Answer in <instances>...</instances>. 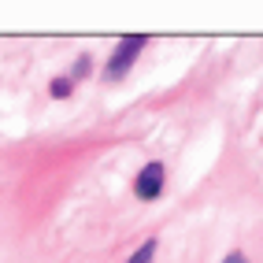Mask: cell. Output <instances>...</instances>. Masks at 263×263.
Listing matches in <instances>:
<instances>
[{"label": "cell", "mask_w": 263, "mask_h": 263, "mask_svg": "<svg viewBox=\"0 0 263 263\" xmlns=\"http://www.w3.org/2000/svg\"><path fill=\"white\" fill-rule=\"evenodd\" d=\"M148 37H126V41H119V48L111 52V63H108V82H119L122 74L134 67V60L145 52Z\"/></svg>", "instance_id": "6da1fadb"}, {"label": "cell", "mask_w": 263, "mask_h": 263, "mask_svg": "<svg viewBox=\"0 0 263 263\" xmlns=\"http://www.w3.org/2000/svg\"><path fill=\"white\" fill-rule=\"evenodd\" d=\"M134 193L137 200H156L163 193V163H148L141 174L134 178Z\"/></svg>", "instance_id": "7a4b0ae2"}, {"label": "cell", "mask_w": 263, "mask_h": 263, "mask_svg": "<svg viewBox=\"0 0 263 263\" xmlns=\"http://www.w3.org/2000/svg\"><path fill=\"white\" fill-rule=\"evenodd\" d=\"M71 89H74V82H71V78H52V85H48V93L56 97V100H63Z\"/></svg>", "instance_id": "3957f363"}, {"label": "cell", "mask_w": 263, "mask_h": 263, "mask_svg": "<svg viewBox=\"0 0 263 263\" xmlns=\"http://www.w3.org/2000/svg\"><path fill=\"white\" fill-rule=\"evenodd\" d=\"M152 256H156V241H145L141 249H137V252L126 259V263H152Z\"/></svg>", "instance_id": "277c9868"}, {"label": "cell", "mask_w": 263, "mask_h": 263, "mask_svg": "<svg viewBox=\"0 0 263 263\" xmlns=\"http://www.w3.org/2000/svg\"><path fill=\"white\" fill-rule=\"evenodd\" d=\"M89 74V56H82L78 63H74V71H71V82H78V78H85Z\"/></svg>", "instance_id": "5b68a950"}, {"label": "cell", "mask_w": 263, "mask_h": 263, "mask_svg": "<svg viewBox=\"0 0 263 263\" xmlns=\"http://www.w3.org/2000/svg\"><path fill=\"white\" fill-rule=\"evenodd\" d=\"M222 263H249V259H245V252H230V256H226Z\"/></svg>", "instance_id": "8992f818"}]
</instances>
